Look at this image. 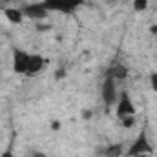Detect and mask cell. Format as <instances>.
Returning <instances> with one entry per match:
<instances>
[{"mask_svg": "<svg viewBox=\"0 0 157 157\" xmlns=\"http://www.w3.org/2000/svg\"><path fill=\"white\" fill-rule=\"evenodd\" d=\"M64 75H66V70H62V68H60V70H59V71H57V78L64 77Z\"/></svg>", "mask_w": 157, "mask_h": 157, "instance_id": "cell-15", "label": "cell"}, {"mask_svg": "<svg viewBox=\"0 0 157 157\" xmlns=\"http://www.w3.org/2000/svg\"><path fill=\"white\" fill-rule=\"evenodd\" d=\"M150 88L157 93V71H152L150 73Z\"/></svg>", "mask_w": 157, "mask_h": 157, "instance_id": "cell-13", "label": "cell"}, {"mask_svg": "<svg viewBox=\"0 0 157 157\" xmlns=\"http://www.w3.org/2000/svg\"><path fill=\"white\" fill-rule=\"evenodd\" d=\"M150 33H154V35H157V26H152V28H150Z\"/></svg>", "mask_w": 157, "mask_h": 157, "instance_id": "cell-18", "label": "cell"}, {"mask_svg": "<svg viewBox=\"0 0 157 157\" xmlns=\"http://www.w3.org/2000/svg\"><path fill=\"white\" fill-rule=\"evenodd\" d=\"M154 152V146L150 144L148 137H146V132H141L139 137L132 143V146L128 148L126 155L128 157H135V155H143V154H152Z\"/></svg>", "mask_w": 157, "mask_h": 157, "instance_id": "cell-2", "label": "cell"}, {"mask_svg": "<svg viewBox=\"0 0 157 157\" xmlns=\"http://www.w3.org/2000/svg\"><path fill=\"white\" fill-rule=\"evenodd\" d=\"M44 66H46L44 57L39 55V53H31V57H29V64H28V70H26V75H28V77H35V75H39L40 71L44 70Z\"/></svg>", "mask_w": 157, "mask_h": 157, "instance_id": "cell-7", "label": "cell"}, {"mask_svg": "<svg viewBox=\"0 0 157 157\" xmlns=\"http://www.w3.org/2000/svg\"><path fill=\"white\" fill-rule=\"evenodd\" d=\"M0 157H15V155H13V152H11V150H6V152H4Z\"/></svg>", "mask_w": 157, "mask_h": 157, "instance_id": "cell-16", "label": "cell"}, {"mask_svg": "<svg viewBox=\"0 0 157 157\" xmlns=\"http://www.w3.org/2000/svg\"><path fill=\"white\" fill-rule=\"evenodd\" d=\"M51 128H53V130H59V128H60V122H59V121H53Z\"/></svg>", "mask_w": 157, "mask_h": 157, "instance_id": "cell-17", "label": "cell"}, {"mask_svg": "<svg viewBox=\"0 0 157 157\" xmlns=\"http://www.w3.org/2000/svg\"><path fill=\"white\" fill-rule=\"evenodd\" d=\"M91 117V112H84V119H90Z\"/></svg>", "mask_w": 157, "mask_h": 157, "instance_id": "cell-19", "label": "cell"}, {"mask_svg": "<svg viewBox=\"0 0 157 157\" xmlns=\"http://www.w3.org/2000/svg\"><path fill=\"white\" fill-rule=\"evenodd\" d=\"M29 157H48V155H46V154H42V152H33Z\"/></svg>", "mask_w": 157, "mask_h": 157, "instance_id": "cell-14", "label": "cell"}, {"mask_svg": "<svg viewBox=\"0 0 157 157\" xmlns=\"http://www.w3.org/2000/svg\"><path fill=\"white\" fill-rule=\"evenodd\" d=\"M95 2H102V0H95Z\"/></svg>", "mask_w": 157, "mask_h": 157, "instance_id": "cell-21", "label": "cell"}, {"mask_svg": "<svg viewBox=\"0 0 157 157\" xmlns=\"http://www.w3.org/2000/svg\"><path fill=\"white\" fill-rule=\"evenodd\" d=\"M132 6H133V11H135V13H143V11H146V9H148L150 0H133V2H132Z\"/></svg>", "mask_w": 157, "mask_h": 157, "instance_id": "cell-11", "label": "cell"}, {"mask_svg": "<svg viewBox=\"0 0 157 157\" xmlns=\"http://www.w3.org/2000/svg\"><path fill=\"white\" fill-rule=\"evenodd\" d=\"M86 0H42L44 7L51 13H64V15H71L75 13L80 6H84Z\"/></svg>", "mask_w": 157, "mask_h": 157, "instance_id": "cell-1", "label": "cell"}, {"mask_svg": "<svg viewBox=\"0 0 157 157\" xmlns=\"http://www.w3.org/2000/svg\"><path fill=\"white\" fill-rule=\"evenodd\" d=\"M4 17L9 24H22V20L26 18L24 13H22V7H15V6H7L4 7Z\"/></svg>", "mask_w": 157, "mask_h": 157, "instance_id": "cell-8", "label": "cell"}, {"mask_svg": "<svg viewBox=\"0 0 157 157\" xmlns=\"http://www.w3.org/2000/svg\"><path fill=\"white\" fill-rule=\"evenodd\" d=\"M22 13H24V17H28L29 20H44V18L49 15V11L44 7V4H42V2L26 4V6L22 7Z\"/></svg>", "mask_w": 157, "mask_h": 157, "instance_id": "cell-6", "label": "cell"}, {"mask_svg": "<svg viewBox=\"0 0 157 157\" xmlns=\"http://www.w3.org/2000/svg\"><path fill=\"white\" fill-rule=\"evenodd\" d=\"M119 121H121L122 128L130 130V128H133V124H135V115H128V117H122V119H119Z\"/></svg>", "mask_w": 157, "mask_h": 157, "instance_id": "cell-12", "label": "cell"}, {"mask_svg": "<svg viewBox=\"0 0 157 157\" xmlns=\"http://www.w3.org/2000/svg\"><path fill=\"white\" fill-rule=\"evenodd\" d=\"M122 152H124V148H122V144H110L106 150H104V155L106 157H121L122 155Z\"/></svg>", "mask_w": 157, "mask_h": 157, "instance_id": "cell-10", "label": "cell"}, {"mask_svg": "<svg viewBox=\"0 0 157 157\" xmlns=\"http://www.w3.org/2000/svg\"><path fill=\"white\" fill-rule=\"evenodd\" d=\"M108 77L115 78V80H124V78L128 77V70H126L122 64H117V66L110 68V71H108Z\"/></svg>", "mask_w": 157, "mask_h": 157, "instance_id": "cell-9", "label": "cell"}, {"mask_svg": "<svg viewBox=\"0 0 157 157\" xmlns=\"http://www.w3.org/2000/svg\"><path fill=\"white\" fill-rule=\"evenodd\" d=\"M135 157H152V154H143V155H135Z\"/></svg>", "mask_w": 157, "mask_h": 157, "instance_id": "cell-20", "label": "cell"}, {"mask_svg": "<svg viewBox=\"0 0 157 157\" xmlns=\"http://www.w3.org/2000/svg\"><path fill=\"white\" fill-rule=\"evenodd\" d=\"M101 93H102V101H104V104H106L108 108H110V106H115V102H117V99H119L117 80L106 75L104 82H102V88H101Z\"/></svg>", "mask_w": 157, "mask_h": 157, "instance_id": "cell-3", "label": "cell"}, {"mask_svg": "<svg viewBox=\"0 0 157 157\" xmlns=\"http://www.w3.org/2000/svg\"><path fill=\"white\" fill-rule=\"evenodd\" d=\"M29 57H31V53H28L24 49H18V48H13V71L18 73V75H26Z\"/></svg>", "mask_w": 157, "mask_h": 157, "instance_id": "cell-5", "label": "cell"}, {"mask_svg": "<svg viewBox=\"0 0 157 157\" xmlns=\"http://www.w3.org/2000/svg\"><path fill=\"white\" fill-rule=\"evenodd\" d=\"M115 113H117V119L128 117V115H135V106H133V101L130 97L128 91H122L119 93V99L115 102Z\"/></svg>", "mask_w": 157, "mask_h": 157, "instance_id": "cell-4", "label": "cell"}]
</instances>
